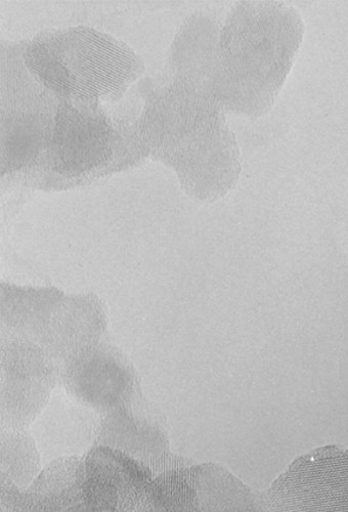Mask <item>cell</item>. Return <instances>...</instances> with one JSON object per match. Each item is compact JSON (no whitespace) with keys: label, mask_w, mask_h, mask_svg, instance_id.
<instances>
[{"label":"cell","mask_w":348,"mask_h":512,"mask_svg":"<svg viewBox=\"0 0 348 512\" xmlns=\"http://www.w3.org/2000/svg\"><path fill=\"white\" fill-rule=\"evenodd\" d=\"M3 419L25 424L50 400L59 369L49 354L34 341L2 337Z\"/></svg>","instance_id":"cell-1"},{"label":"cell","mask_w":348,"mask_h":512,"mask_svg":"<svg viewBox=\"0 0 348 512\" xmlns=\"http://www.w3.org/2000/svg\"><path fill=\"white\" fill-rule=\"evenodd\" d=\"M59 381L78 402L110 413L123 409L136 388L132 366L119 350L103 341L62 366Z\"/></svg>","instance_id":"cell-2"},{"label":"cell","mask_w":348,"mask_h":512,"mask_svg":"<svg viewBox=\"0 0 348 512\" xmlns=\"http://www.w3.org/2000/svg\"><path fill=\"white\" fill-rule=\"evenodd\" d=\"M107 328L103 303L94 293L65 294L35 343L58 369L101 343Z\"/></svg>","instance_id":"cell-3"},{"label":"cell","mask_w":348,"mask_h":512,"mask_svg":"<svg viewBox=\"0 0 348 512\" xmlns=\"http://www.w3.org/2000/svg\"><path fill=\"white\" fill-rule=\"evenodd\" d=\"M294 484L299 512H348V449L312 453L298 464Z\"/></svg>","instance_id":"cell-4"},{"label":"cell","mask_w":348,"mask_h":512,"mask_svg":"<svg viewBox=\"0 0 348 512\" xmlns=\"http://www.w3.org/2000/svg\"><path fill=\"white\" fill-rule=\"evenodd\" d=\"M65 293L56 287L0 284L2 337L36 341Z\"/></svg>","instance_id":"cell-5"}]
</instances>
